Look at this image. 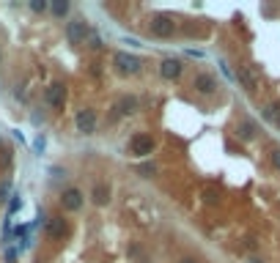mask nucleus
<instances>
[{"label":"nucleus","mask_w":280,"mask_h":263,"mask_svg":"<svg viewBox=\"0 0 280 263\" xmlns=\"http://www.w3.org/2000/svg\"><path fill=\"white\" fill-rule=\"evenodd\" d=\"M52 14H55V17H66V14H69V0H55V3H52Z\"/></svg>","instance_id":"dca6fc26"},{"label":"nucleus","mask_w":280,"mask_h":263,"mask_svg":"<svg viewBox=\"0 0 280 263\" xmlns=\"http://www.w3.org/2000/svg\"><path fill=\"white\" fill-rule=\"evenodd\" d=\"M157 148L154 137L151 134H146V132H135L132 137H129V153L132 156H138V159H143V156H151Z\"/></svg>","instance_id":"f257e3e1"},{"label":"nucleus","mask_w":280,"mask_h":263,"mask_svg":"<svg viewBox=\"0 0 280 263\" xmlns=\"http://www.w3.org/2000/svg\"><path fill=\"white\" fill-rule=\"evenodd\" d=\"M8 181H3V184H0V200H6V195H8Z\"/></svg>","instance_id":"b1692460"},{"label":"nucleus","mask_w":280,"mask_h":263,"mask_svg":"<svg viewBox=\"0 0 280 263\" xmlns=\"http://www.w3.org/2000/svg\"><path fill=\"white\" fill-rule=\"evenodd\" d=\"M17 261V249H8L6 252V263H14Z\"/></svg>","instance_id":"393cba45"},{"label":"nucleus","mask_w":280,"mask_h":263,"mask_svg":"<svg viewBox=\"0 0 280 263\" xmlns=\"http://www.w3.org/2000/svg\"><path fill=\"white\" fill-rule=\"evenodd\" d=\"M74 129H77L80 134H93V132H96V112H93L91 107L80 110L77 115H74Z\"/></svg>","instance_id":"423d86ee"},{"label":"nucleus","mask_w":280,"mask_h":263,"mask_svg":"<svg viewBox=\"0 0 280 263\" xmlns=\"http://www.w3.org/2000/svg\"><path fill=\"white\" fill-rule=\"evenodd\" d=\"M148 30H151V36H157V39H170V36L176 33V20L168 14H157L148 22Z\"/></svg>","instance_id":"7ed1b4c3"},{"label":"nucleus","mask_w":280,"mask_h":263,"mask_svg":"<svg viewBox=\"0 0 280 263\" xmlns=\"http://www.w3.org/2000/svg\"><path fill=\"white\" fill-rule=\"evenodd\" d=\"M140 107L138 96H132V93H124V96H118V102H116V107L113 110L118 112V115H135Z\"/></svg>","instance_id":"9b49d317"},{"label":"nucleus","mask_w":280,"mask_h":263,"mask_svg":"<svg viewBox=\"0 0 280 263\" xmlns=\"http://www.w3.org/2000/svg\"><path fill=\"white\" fill-rule=\"evenodd\" d=\"M236 80H239L242 85H245L247 90H256V74H253V71L247 69V66H245V69H239V71H236Z\"/></svg>","instance_id":"4468645a"},{"label":"nucleus","mask_w":280,"mask_h":263,"mask_svg":"<svg viewBox=\"0 0 280 263\" xmlns=\"http://www.w3.org/2000/svg\"><path fill=\"white\" fill-rule=\"evenodd\" d=\"M182 71H184V66H182V61H176V58H165V61L160 63L162 80H179Z\"/></svg>","instance_id":"9d476101"},{"label":"nucleus","mask_w":280,"mask_h":263,"mask_svg":"<svg viewBox=\"0 0 280 263\" xmlns=\"http://www.w3.org/2000/svg\"><path fill=\"white\" fill-rule=\"evenodd\" d=\"M91 200L96 203V206H107V203H110V187H107V184H93Z\"/></svg>","instance_id":"f8f14e48"},{"label":"nucleus","mask_w":280,"mask_h":263,"mask_svg":"<svg viewBox=\"0 0 280 263\" xmlns=\"http://www.w3.org/2000/svg\"><path fill=\"white\" fill-rule=\"evenodd\" d=\"M88 33H91V28H88V22H85L83 17H74V20L66 25V39H69V44H85Z\"/></svg>","instance_id":"20e7f679"},{"label":"nucleus","mask_w":280,"mask_h":263,"mask_svg":"<svg viewBox=\"0 0 280 263\" xmlns=\"http://www.w3.org/2000/svg\"><path fill=\"white\" fill-rule=\"evenodd\" d=\"M140 66H143V61H140L138 55H129V52H116L113 55V69L118 71V74H138Z\"/></svg>","instance_id":"f03ea898"},{"label":"nucleus","mask_w":280,"mask_h":263,"mask_svg":"<svg viewBox=\"0 0 280 263\" xmlns=\"http://www.w3.org/2000/svg\"><path fill=\"white\" fill-rule=\"evenodd\" d=\"M11 159H14V156H11V148H3V151H0V167L6 170V167L11 165Z\"/></svg>","instance_id":"f3484780"},{"label":"nucleus","mask_w":280,"mask_h":263,"mask_svg":"<svg viewBox=\"0 0 280 263\" xmlns=\"http://www.w3.org/2000/svg\"><path fill=\"white\" fill-rule=\"evenodd\" d=\"M138 173L143 175V178H151V175L157 173V167H154V165H140V167H138Z\"/></svg>","instance_id":"6ab92c4d"},{"label":"nucleus","mask_w":280,"mask_h":263,"mask_svg":"<svg viewBox=\"0 0 280 263\" xmlns=\"http://www.w3.org/2000/svg\"><path fill=\"white\" fill-rule=\"evenodd\" d=\"M250 263H261V261H250Z\"/></svg>","instance_id":"bb28decb"},{"label":"nucleus","mask_w":280,"mask_h":263,"mask_svg":"<svg viewBox=\"0 0 280 263\" xmlns=\"http://www.w3.org/2000/svg\"><path fill=\"white\" fill-rule=\"evenodd\" d=\"M83 203H85V197H83V192H80L77 187H69V189H63L61 192V208L63 211H80Z\"/></svg>","instance_id":"6e6552de"},{"label":"nucleus","mask_w":280,"mask_h":263,"mask_svg":"<svg viewBox=\"0 0 280 263\" xmlns=\"http://www.w3.org/2000/svg\"><path fill=\"white\" fill-rule=\"evenodd\" d=\"M264 118H269V121H275V124L280 126V104H266V107H264Z\"/></svg>","instance_id":"2eb2a0df"},{"label":"nucleus","mask_w":280,"mask_h":263,"mask_svg":"<svg viewBox=\"0 0 280 263\" xmlns=\"http://www.w3.org/2000/svg\"><path fill=\"white\" fill-rule=\"evenodd\" d=\"M44 102H47L52 110H63V104H66V85L52 83L47 90H44Z\"/></svg>","instance_id":"0eeeda50"},{"label":"nucleus","mask_w":280,"mask_h":263,"mask_svg":"<svg viewBox=\"0 0 280 263\" xmlns=\"http://www.w3.org/2000/svg\"><path fill=\"white\" fill-rule=\"evenodd\" d=\"M179 263H198V261H195V258H182Z\"/></svg>","instance_id":"a878e982"},{"label":"nucleus","mask_w":280,"mask_h":263,"mask_svg":"<svg viewBox=\"0 0 280 263\" xmlns=\"http://www.w3.org/2000/svg\"><path fill=\"white\" fill-rule=\"evenodd\" d=\"M30 11L44 14V11H47V0H30Z\"/></svg>","instance_id":"a211bd4d"},{"label":"nucleus","mask_w":280,"mask_h":263,"mask_svg":"<svg viewBox=\"0 0 280 263\" xmlns=\"http://www.w3.org/2000/svg\"><path fill=\"white\" fill-rule=\"evenodd\" d=\"M20 206H22V200H20V195H11V203H8V217L14 214V211H17V208H20Z\"/></svg>","instance_id":"412c9836"},{"label":"nucleus","mask_w":280,"mask_h":263,"mask_svg":"<svg viewBox=\"0 0 280 263\" xmlns=\"http://www.w3.org/2000/svg\"><path fill=\"white\" fill-rule=\"evenodd\" d=\"M269 159H272V165H275V167H278V170H280V148H275V151L269 153Z\"/></svg>","instance_id":"4be33fe9"},{"label":"nucleus","mask_w":280,"mask_h":263,"mask_svg":"<svg viewBox=\"0 0 280 263\" xmlns=\"http://www.w3.org/2000/svg\"><path fill=\"white\" fill-rule=\"evenodd\" d=\"M192 88H195L198 93H203V96H211V93L220 88V83H217V77L209 74V71H198V74L192 77Z\"/></svg>","instance_id":"39448f33"},{"label":"nucleus","mask_w":280,"mask_h":263,"mask_svg":"<svg viewBox=\"0 0 280 263\" xmlns=\"http://www.w3.org/2000/svg\"><path fill=\"white\" fill-rule=\"evenodd\" d=\"M256 132H258V126H256V121H250V118H245V121L236 126V134L242 140H253L256 137Z\"/></svg>","instance_id":"ddd939ff"},{"label":"nucleus","mask_w":280,"mask_h":263,"mask_svg":"<svg viewBox=\"0 0 280 263\" xmlns=\"http://www.w3.org/2000/svg\"><path fill=\"white\" fill-rule=\"evenodd\" d=\"M88 47H91V49H102V39H99V33H93V30L88 33Z\"/></svg>","instance_id":"aec40b11"},{"label":"nucleus","mask_w":280,"mask_h":263,"mask_svg":"<svg viewBox=\"0 0 280 263\" xmlns=\"http://www.w3.org/2000/svg\"><path fill=\"white\" fill-rule=\"evenodd\" d=\"M44 146H47V143H44V137L39 134V137H36V143H33V148H36L39 153H42V151H44Z\"/></svg>","instance_id":"5701e85b"},{"label":"nucleus","mask_w":280,"mask_h":263,"mask_svg":"<svg viewBox=\"0 0 280 263\" xmlns=\"http://www.w3.org/2000/svg\"><path fill=\"white\" fill-rule=\"evenodd\" d=\"M44 225H47V236L49 239H55V241H61V239L69 236V222L63 219V217H49Z\"/></svg>","instance_id":"1a4fd4ad"}]
</instances>
